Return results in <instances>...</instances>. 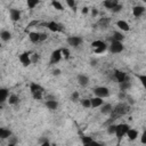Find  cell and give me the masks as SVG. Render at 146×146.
Segmentation results:
<instances>
[{
  "instance_id": "cell-1",
  "label": "cell",
  "mask_w": 146,
  "mask_h": 146,
  "mask_svg": "<svg viewBox=\"0 0 146 146\" xmlns=\"http://www.w3.org/2000/svg\"><path fill=\"white\" fill-rule=\"evenodd\" d=\"M128 112H129V105L128 104H124V103H120V104H117L116 106L113 107V111H112L111 115H112V117L114 120L115 117L122 116V115L127 114Z\"/></svg>"
},
{
  "instance_id": "cell-2",
  "label": "cell",
  "mask_w": 146,
  "mask_h": 146,
  "mask_svg": "<svg viewBox=\"0 0 146 146\" xmlns=\"http://www.w3.org/2000/svg\"><path fill=\"white\" fill-rule=\"evenodd\" d=\"M129 125L128 124H125V123H120V124H116L115 125V136L117 137V139L119 140H121L124 136H125V133H127V131L129 130Z\"/></svg>"
},
{
  "instance_id": "cell-3",
  "label": "cell",
  "mask_w": 146,
  "mask_h": 146,
  "mask_svg": "<svg viewBox=\"0 0 146 146\" xmlns=\"http://www.w3.org/2000/svg\"><path fill=\"white\" fill-rule=\"evenodd\" d=\"M94 94H95V97H99V98L104 99V98L108 97L111 92H110V89L108 88L100 86V87H96L94 89Z\"/></svg>"
},
{
  "instance_id": "cell-4",
  "label": "cell",
  "mask_w": 146,
  "mask_h": 146,
  "mask_svg": "<svg viewBox=\"0 0 146 146\" xmlns=\"http://www.w3.org/2000/svg\"><path fill=\"white\" fill-rule=\"evenodd\" d=\"M123 49H124V46L120 41H112L110 44V51L112 54H120L123 51Z\"/></svg>"
},
{
  "instance_id": "cell-5",
  "label": "cell",
  "mask_w": 146,
  "mask_h": 146,
  "mask_svg": "<svg viewBox=\"0 0 146 146\" xmlns=\"http://www.w3.org/2000/svg\"><path fill=\"white\" fill-rule=\"evenodd\" d=\"M66 42H67L70 46L76 48V47H79V46L83 42V40H82L81 36H68V38L66 39Z\"/></svg>"
},
{
  "instance_id": "cell-6",
  "label": "cell",
  "mask_w": 146,
  "mask_h": 146,
  "mask_svg": "<svg viewBox=\"0 0 146 146\" xmlns=\"http://www.w3.org/2000/svg\"><path fill=\"white\" fill-rule=\"evenodd\" d=\"M114 78H115V80H116L119 83L124 82V81H128V75H127V73L123 72V71H121V70H115V71H114Z\"/></svg>"
},
{
  "instance_id": "cell-7",
  "label": "cell",
  "mask_w": 146,
  "mask_h": 146,
  "mask_svg": "<svg viewBox=\"0 0 146 146\" xmlns=\"http://www.w3.org/2000/svg\"><path fill=\"white\" fill-rule=\"evenodd\" d=\"M46 26H47V29H48L49 31H51V32H60V31L63 30L62 25L58 24V23H56L55 21L48 22V23L46 24Z\"/></svg>"
},
{
  "instance_id": "cell-8",
  "label": "cell",
  "mask_w": 146,
  "mask_h": 146,
  "mask_svg": "<svg viewBox=\"0 0 146 146\" xmlns=\"http://www.w3.org/2000/svg\"><path fill=\"white\" fill-rule=\"evenodd\" d=\"M62 52L60 49H55L50 55V64H56L62 59Z\"/></svg>"
},
{
  "instance_id": "cell-9",
  "label": "cell",
  "mask_w": 146,
  "mask_h": 146,
  "mask_svg": "<svg viewBox=\"0 0 146 146\" xmlns=\"http://www.w3.org/2000/svg\"><path fill=\"white\" fill-rule=\"evenodd\" d=\"M30 55H31V52H27V51H25V52H22L21 55H19V62L23 64V66H29V65H31V58H30Z\"/></svg>"
},
{
  "instance_id": "cell-10",
  "label": "cell",
  "mask_w": 146,
  "mask_h": 146,
  "mask_svg": "<svg viewBox=\"0 0 146 146\" xmlns=\"http://www.w3.org/2000/svg\"><path fill=\"white\" fill-rule=\"evenodd\" d=\"M30 91H31L32 95H33V94H43L44 89H43L40 84H38V83H35V82H32V83L30 84Z\"/></svg>"
},
{
  "instance_id": "cell-11",
  "label": "cell",
  "mask_w": 146,
  "mask_h": 146,
  "mask_svg": "<svg viewBox=\"0 0 146 146\" xmlns=\"http://www.w3.org/2000/svg\"><path fill=\"white\" fill-rule=\"evenodd\" d=\"M9 17H10V19L13 22H18L21 19V10L15 9V8L10 9L9 10Z\"/></svg>"
},
{
  "instance_id": "cell-12",
  "label": "cell",
  "mask_w": 146,
  "mask_h": 146,
  "mask_svg": "<svg viewBox=\"0 0 146 146\" xmlns=\"http://www.w3.org/2000/svg\"><path fill=\"white\" fill-rule=\"evenodd\" d=\"M76 80H78V83L81 87H87L89 84V78L86 74H79L76 76Z\"/></svg>"
},
{
  "instance_id": "cell-13",
  "label": "cell",
  "mask_w": 146,
  "mask_h": 146,
  "mask_svg": "<svg viewBox=\"0 0 146 146\" xmlns=\"http://www.w3.org/2000/svg\"><path fill=\"white\" fill-rule=\"evenodd\" d=\"M103 104H104V100L102 98H99V97H92V98H90V106L92 108L100 107Z\"/></svg>"
},
{
  "instance_id": "cell-14",
  "label": "cell",
  "mask_w": 146,
  "mask_h": 146,
  "mask_svg": "<svg viewBox=\"0 0 146 146\" xmlns=\"http://www.w3.org/2000/svg\"><path fill=\"white\" fill-rule=\"evenodd\" d=\"M44 105H46V107H47L48 110L55 111V110H57V107H58V102H57L56 99H47L46 103H44Z\"/></svg>"
},
{
  "instance_id": "cell-15",
  "label": "cell",
  "mask_w": 146,
  "mask_h": 146,
  "mask_svg": "<svg viewBox=\"0 0 146 146\" xmlns=\"http://www.w3.org/2000/svg\"><path fill=\"white\" fill-rule=\"evenodd\" d=\"M29 39L32 43H38L40 42V32H35V31H31L29 32Z\"/></svg>"
},
{
  "instance_id": "cell-16",
  "label": "cell",
  "mask_w": 146,
  "mask_h": 146,
  "mask_svg": "<svg viewBox=\"0 0 146 146\" xmlns=\"http://www.w3.org/2000/svg\"><path fill=\"white\" fill-rule=\"evenodd\" d=\"M113 111V105L112 104H103L100 106V113L105 114V115H111Z\"/></svg>"
},
{
  "instance_id": "cell-17",
  "label": "cell",
  "mask_w": 146,
  "mask_h": 146,
  "mask_svg": "<svg viewBox=\"0 0 146 146\" xmlns=\"http://www.w3.org/2000/svg\"><path fill=\"white\" fill-rule=\"evenodd\" d=\"M127 136H128V139L129 140H136L137 138H138V135H139V132H138V130H136V129H132V128H129V130L127 131V133H125Z\"/></svg>"
},
{
  "instance_id": "cell-18",
  "label": "cell",
  "mask_w": 146,
  "mask_h": 146,
  "mask_svg": "<svg viewBox=\"0 0 146 146\" xmlns=\"http://www.w3.org/2000/svg\"><path fill=\"white\" fill-rule=\"evenodd\" d=\"M145 13V7L144 6H135L132 8V15L135 17H140Z\"/></svg>"
},
{
  "instance_id": "cell-19",
  "label": "cell",
  "mask_w": 146,
  "mask_h": 146,
  "mask_svg": "<svg viewBox=\"0 0 146 146\" xmlns=\"http://www.w3.org/2000/svg\"><path fill=\"white\" fill-rule=\"evenodd\" d=\"M116 25H117V27H119L121 31H129V30H130V25L128 24V22H125V21H123V19L117 21V22H116Z\"/></svg>"
},
{
  "instance_id": "cell-20",
  "label": "cell",
  "mask_w": 146,
  "mask_h": 146,
  "mask_svg": "<svg viewBox=\"0 0 146 146\" xmlns=\"http://www.w3.org/2000/svg\"><path fill=\"white\" fill-rule=\"evenodd\" d=\"M11 136V131L6 128H0V139H8Z\"/></svg>"
},
{
  "instance_id": "cell-21",
  "label": "cell",
  "mask_w": 146,
  "mask_h": 146,
  "mask_svg": "<svg viewBox=\"0 0 146 146\" xmlns=\"http://www.w3.org/2000/svg\"><path fill=\"white\" fill-rule=\"evenodd\" d=\"M119 3V1H116V0H104L103 1V6L106 8V9H112L115 5H117Z\"/></svg>"
},
{
  "instance_id": "cell-22",
  "label": "cell",
  "mask_w": 146,
  "mask_h": 146,
  "mask_svg": "<svg viewBox=\"0 0 146 146\" xmlns=\"http://www.w3.org/2000/svg\"><path fill=\"white\" fill-rule=\"evenodd\" d=\"M0 39H1L2 41H5V42L9 41V40L11 39V33H10L9 31H7V30L1 31V32H0Z\"/></svg>"
},
{
  "instance_id": "cell-23",
  "label": "cell",
  "mask_w": 146,
  "mask_h": 146,
  "mask_svg": "<svg viewBox=\"0 0 146 146\" xmlns=\"http://www.w3.org/2000/svg\"><path fill=\"white\" fill-rule=\"evenodd\" d=\"M111 23V19L110 18H107V17H103V18H100L99 21H98V25L102 27V29H106L107 26H108V24Z\"/></svg>"
},
{
  "instance_id": "cell-24",
  "label": "cell",
  "mask_w": 146,
  "mask_h": 146,
  "mask_svg": "<svg viewBox=\"0 0 146 146\" xmlns=\"http://www.w3.org/2000/svg\"><path fill=\"white\" fill-rule=\"evenodd\" d=\"M18 100H19V99H18L17 95H15V94L9 95L8 98H7V102H8L9 105H16V104H18Z\"/></svg>"
},
{
  "instance_id": "cell-25",
  "label": "cell",
  "mask_w": 146,
  "mask_h": 146,
  "mask_svg": "<svg viewBox=\"0 0 146 146\" xmlns=\"http://www.w3.org/2000/svg\"><path fill=\"white\" fill-rule=\"evenodd\" d=\"M123 39H124V35L121 32H117V31H115L113 33V35H112V41H120V42H122Z\"/></svg>"
},
{
  "instance_id": "cell-26",
  "label": "cell",
  "mask_w": 146,
  "mask_h": 146,
  "mask_svg": "<svg viewBox=\"0 0 146 146\" xmlns=\"http://www.w3.org/2000/svg\"><path fill=\"white\" fill-rule=\"evenodd\" d=\"M30 58H31V64H36L40 59V55L38 52H31Z\"/></svg>"
},
{
  "instance_id": "cell-27",
  "label": "cell",
  "mask_w": 146,
  "mask_h": 146,
  "mask_svg": "<svg viewBox=\"0 0 146 146\" xmlns=\"http://www.w3.org/2000/svg\"><path fill=\"white\" fill-rule=\"evenodd\" d=\"M8 98V91L7 89H0V104L5 100H7Z\"/></svg>"
},
{
  "instance_id": "cell-28",
  "label": "cell",
  "mask_w": 146,
  "mask_h": 146,
  "mask_svg": "<svg viewBox=\"0 0 146 146\" xmlns=\"http://www.w3.org/2000/svg\"><path fill=\"white\" fill-rule=\"evenodd\" d=\"M51 6L55 8V9H57V10H64V7H63V5L59 2V1H57V0H52L51 1Z\"/></svg>"
},
{
  "instance_id": "cell-29",
  "label": "cell",
  "mask_w": 146,
  "mask_h": 146,
  "mask_svg": "<svg viewBox=\"0 0 146 146\" xmlns=\"http://www.w3.org/2000/svg\"><path fill=\"white\" fill-rule=\"evenodd\" d=\"M105 44H106V43H105L104 41H102V40H95V41L91 42V47H92L94 49L99 48V47H103V46H105Z\"/></svg>"
},
{
  "instance_id": "cell-30",
  "label": "cell",
  "mask_w": 146,
  "mask_h": 146,
  "mask_svg": "<svg viewBox=\"0 0 146 146\" xmlns=\"http://www.w3.org/2000/svg\"><path fill=\"white\" fill-rule=\"evenodd\" d=\"M60 52H62V57H64V59H68L70 56H71V52H70V50L67 48H62Z\"/></svg>"
},
{
  "instance_id": "cell-31",
  "label": "cell",
  "mask_w": 146,
  "mask_h": 146,
  "mask_svg": "<svg viewBox=\"0 0 146 146\" xmlns=\"http://www.w3.org/2000/svg\"><path fill=\"white\" fill-rule=\"evenodd\" d=\"M119 84H120V89H121L122 91H125V90H128V89L131 87V83H130V82H128V81L121 82V83H119Z\"/></svg>"
},
{
  "instance_id": "cell-32",
  "label": "cell",
  "mask_w": 146,
  "mask_h": 146,
  "mask_svg": "<svg viewBox=\"0 0 146 146\" xmlns=\"http://www.w3.org/2000/svg\"><path fill=\"white\" fill-rule=\"evenodd\" d=\"M80 103H81V105H82L83 107H86V108H90V107H91V106H90V98H83V99L80 100Z\"/></svg>"
},
{
  "instance_id": "cell-33",
  "label": "cell",
  "mask_w": 146,
  "mask_h": 146,
  "mask_svg": "<svg viewBox=\"0 0 146 146\" xmlns=\"http://www.w3.org/2000/svg\"><path fill=\"white\" fill-rule=\"evenodd\" d=\"M38 5H39V1H38V0H27V7H29L30 9L35 8Z\"/></svg>"
},
{
  "instance_id": "cell-34",
  "label": "cell",
  "mask_w": 146,
  "mask_h": 146,
  "mask_svg": "<svg viewBox=\"0 0 146 146\" xmlns=\"http://www.w3.org/2000/svg\"><path fill=\"white\" fill-rule=\"evenodd\" d=\"M122 8H123V6H122L121 3H117V5H115V6L111 9V11H112V13H120V11L122 10Z\"/></svg>"
},
{
  "instance_id": "cell-35",
  "label": "cell",
  "mask_w": 146,
  "mask_h": 146,
  "mask_svg": "<svg viewBox=\"0 0 146 146\" xmlns=\"http://www.w3.org/2000/svg\"><path fill=\"white\" fill-rule=\"evenodd\" d=\"M107 133L108 135H114L115 133V124H110L108 127H107Z\"/></svg>"
},
{
  "instance_id": "cell-36",
  "label": "cell",
  "mask_w": 146,
  "mask_h": 146,
  "mask_svg": "<svg viewBox=\"0 0 146 146\" xmlns=\"http://www.w3.org/2000/svg\"><path fill=\"white\" fill-rule=\"evenodd\" d=\"M81 140H82V144H83V145H86V144L91 143L94 139H92L91 137H89V136H84V137H82V138H81Z\"/></svg>"
},
{
  "instance_id": "cell-37",
  "label": "cell",
  "mask_w": 146,
  "mask_h": 146,
  "mask_svg": "<svg viewBox=\"0 0 146 146\" xmlns=\"http://www.w3.org/2000/svg\"><path fill=\"white\" fill-rule=\"evenodd\" d=\"M106 49H107V44H105V46H103V47H99V48H96V49H94V51H95L96 54H102V52H104Z\"/></svg>"
},
{
  "instance_id": "cell-38",
  "label": "cell",
  "mask_w": 146,
  "mask_h": 146,
  "mask_svg": "<svg viewBox=\"0 0 146 146\" xmlns=\"http://www.w3.org/2000/svg\"><path fill=\"white\" fill-rule=\"evenodd\" d=\"M79 97H80L79 92L78 91H73L72 95H71V100L72 102H76V100H79Z\"/></svg>"
},
{
  "instance_id": "cell-39",
  "label": "cell",
  "mask_w": 146,
  "mask_h": 146,
  "mask_svg": "<svg viewBox=\"0 0 146 146\" xmlns=\"http://www.w3.org/2000/svg\"><path fill=\"white\" fill-rule=\"evenodd\" d=\"M66 2V5L70 7V8H72V9H75V6H76V2L74 1V0H66L65 1Z\"/></svg>"
},
{
  "instance_id": "cell-40",
  "label": "cell",
  "mask_w": 146,
  "mask_h": 146,
  "mask_svg": "<svg viewBox=\"0 0 146 146\" xmlns=\"http://www.w3.org/2000/svg\"><path fill=\"white\" fill-rule=\"evenodd\" d=\"M138 79L140 80V82H141V84H143V86H146V75H145V74L138 75Z\"/></svg>"
},
{
  "instance_id": "cell-41",
  "label": "cell",
  "mask_w": 146,
  "mask_h": 146,
  "mask_svg": "<svg viewBox=\"0 0 146 146\" xmlns=\"http://www.w3.org/2000/svg\"><path fill=\"white\" fill-rule=\"evenodd\" d=\"M83 146H102L98 141H96V140H92L91 143H89V144H86V145H83Z\"/></svg>"
},
{
  "instance_id": "cell-42",
  "label": "cell",
  "mask_w": 146,
  "mask_h": 146,
  "mask_svg": "<svg viewBox=\"0 0 146 146\" xmlns=\"http://www.w3.org/2000/svg\"><path fill=\"white\" fill-rule=\"evenodd\" d=\"M32 97L36 100H40V99H42V94H33Z\"/></svg>"
},
{
  "instance_id": "cell-43",
  "label": "cell",
  "mask_w": 146,
  "mask_h": 146,
  "mask_svg": "<svg viewBox=\"0 0 146 146\" xmlns=\"http://www.w3.org/2000/svg\"><path fill=\"white\" fill-rule=\"evenodd\" d=\"M97 15H98L97 8H91V17H96Z\"/></svg>"
},
{
  "instance_id": "cell-44",
  "label": "cell",
  "mask_w": 146,
  "mask_h": 146,
  "mask_svg": "<svg viewBox=\"0 0 146 146\" xmlns=\"http://www.w3.org/2000/svg\"><path fill=\"white\" fill-rule=\"evenodd\" d=\"M47 38H48V35H47L46 33H40V42L47 40Z\"/></svg>"
},
{
  "instance_id": "cell-45",
  "label": "cell",
  "mask_w": 146,
  "mask_h": 146,
  "mask_svg": "<svg viewBox=\"0 0 146 146\" xmlns=\"http://www.w3.org/2000/svg\"><path fill=\"white\" fill-rule=\"evenodd\" d=\"M52 74H54L55 76L59 75V74H60V70H59V68H55V70H52Z\"/></svg>"
},
{
  "instance_id": "cell-46",
  "label": "cell",
  "mask_w": 146,
  "mask_h": 146,
  "mask_svg": "<svg viewBox=\"0 0 146 146\" xmlns=\"http://www.w3.org/2000/svg\"><path fill=\"white\" fill-rule=\"evenodd\" d=\"M145 143H146V132L144 131L141 135V144H145Z\"/></svg>"
},
{
  "instance_id": "cell-47",
  "label": "cell",
  "mask_w": 146,
  "mask_h": 146,
  "mask_svg": "<svg viewBox=\"0 0 146 146\" xmlns=\"http://www.w3.org/2000/svg\"><path fill=\"white\" fill-rule=\"evenodd\" d=\"M81 11H82V14H84V15H86V14H88V13H89V8H88V7H83Z\"/></svg>"
},
{
  "instance_id": "cell-48",
  "label": "cell",
  "mask_w": 146,
  "mask_h": 146,
  "mask_svg": "<svg viewBox=\"0 0 146 146\" xmlns=\"http://www.w3.org/2000/svg\"><path fill=\"white\" fill-rule=\"evenodd\" d=\"M40 146H51V144H50L48 140H44V141H43V143H42Z\"/></svg>"
},
{
  "instance_id": "cell-49",
  "label": "cell",
  "mask_w": 146,
  "mask_h": 146,
  "mask_svg": "<svg viewBox=\"0 0 146 146\" xmlns=\"http://www.w3.org/2000/svg\"><path fill=\"white\" fill-rule=\"evenodd\" d=\"M96 63H97V62H96L95 59H92V60H90V65H92V66H96Z\"/></svg>"
},
{
  "instance_id": "cell-50",
  "label": "cell",
  "mask_w": 146,
  "mask_h": 146,
  "mask_svg": "<svg viewBox=\"0 0 146 146\" xmlns=\"http://www.w3.org/2000/svg\"><path fill=\"white\" fill-rule=\"evenodd\" d=\"M7 146H16V145H15V144H8Z\"/></svg>"
},
{
  "instance_id": "cell-51",
  "label": "cell",
  "mask_w": 146,
  "mask_h": 146,
  "mask_svg": "<svg viewBox=\"0 0 146 146\" xmlns=\"http://www.w3.org/2000/svg\"><path fill=\"white\" fill-rule=\"evenodd\" d=\"M1 46H2V44H1V42H0V48H1Z\"/></svg>"
},
{
  "instance_id": "cell-52",
  "label": "cell",
  "mask_w": 146,
  "mask_h": 146,
  "mask_svg": "<svg viewBox=\"0 0 146 146\" xmlns=\"http://www.w3.org/2000/svg\"><path fill=\"white\" fill-rule=\"evenodd\" d=\"M0 140H1V139H0Z\"/></svg>"
}]
</instances>
